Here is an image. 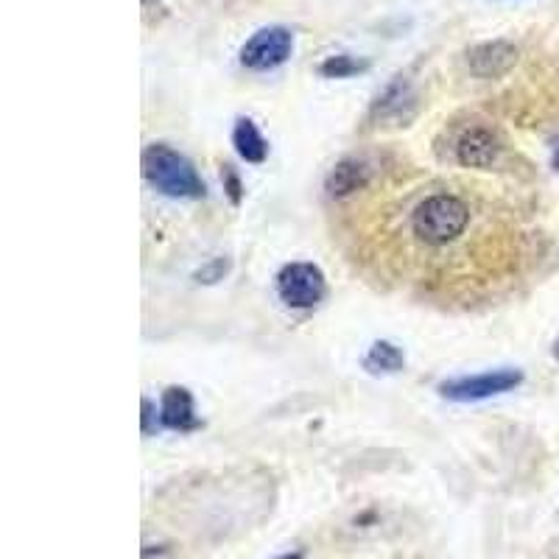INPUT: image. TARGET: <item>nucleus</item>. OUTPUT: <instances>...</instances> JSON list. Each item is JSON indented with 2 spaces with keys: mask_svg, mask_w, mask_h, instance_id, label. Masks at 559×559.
<instances>
[{
  "mask_svg": "<svg viewBox=\"0 0 559 559\" xmlns=\"http://www.w3.org/2000/svg\"><path fill=\"white\" fill-rule=\"evenodd\" d=\"M280 559H302V554H286V557H280Z\"/></svg>",
  "mask_w": 559,
  "mask_h": 559,
  "instance_id": "19",
  "label": "nucleus"
},
{
  "mask_svg": "<svg viewBox=\"0 0 559 559\" xmlns=\"http://www.w3.org/2000/svg\"><path fill=\"white\" fill-rule=\"evenodd\" d=\"M551 353H554V358H557V361H559V339L554 341V350H551Z\"/></svg>",
  "mask_w": 559,
  "mask_h": 559,
  "instance_id": "18",
  "label": "nucleus"
},
{
  "mask_svg": "<svg viewBox=\"0 0 559 559\" xmlns=\"http://www.w3.org/2000/svg\"><path fill=\"white\" fill-rule=\"evenodd\" d=\"M498 154H501V140L487 126H470V129H464L462 137L453 146L456 163L464 165V168H478V171L492 168L495 160H498Z\"/></svg>",
  "mask_w": 559,
  "mask_h": 559,
  "instance_id": "6",
  "label": "nucleus"
},
{
  "mask_svg": "<svg viewBox=\"0 0 559 559\" xmlns=\"http://www.w3.org/2000/svg\"><path fill=\"white\" fill-rule=\"evenodd\" d=\"M520 383H523L520 369H492V372H481V375H464V378L439 383V395L456 400V403H476V400L512 392Z\"/></svg>",
  "mask_w": 559,
  "mask_h": 559,
  "instance_id": "3",
  "label": "nucleus"
},
{
  "mask_svg": "<svg viewBox=\"0 0 559 559\" xmlns=\"http://www.w3.org/2000/svg\"><path fill=\"white\" fill-rule=\"evenodd\" d=\"M154 403L151 400H143V434L149 437L151 431H154Z\"/></svg>",
  "mask_w": 559,
  "mask_h": 559,
  "instance_id": "16",
  "label": "nucleus"
},
{
  "mask_svg": "<svg viewBox=\"0 0 559 559\" xmlns=\"http://www.w3.org/2000/svg\"><path fill=\"white\" fill-rule=\"evenodd\" d=\"M369 165L364 160H341L325 179V191L333 199H344V196H353L355 191H364L369 185Z\"/></svg>",
  "mask_w": 559,
  "mask_h": 559,
  "instance_id": "9",
  "label": "nucleus"
},
{
  "mask_svg": "<svg viewBox=\"0 0 559 559\" xmlns=\"http://www.w3.org/2000/svg\"><path fill=\"white\" fill-rule=\"evenodd\" d=\"M470 224V207L453 193L428 196L411 216V230L428 246H445L456 241Z\"/></svg>",
  "mask_w": 559,
  "mask_h": 559,
  "instance_id": "2",
  "label": "nucleus"
},
{
  "mask_svg": "<svg viewBox=\"0 0 559 559\" xmlns=\"http://www.w3.org/2000/svg\"><path fill=\"white\" fill-rule=\"evenodd\" d=\"M325 274L314 263H288L277 274V294L288 308L308 311L325 300Z\"/></svg>",
  "mask_w": 559,
  "mask_h": 559,
  "instance_id": "4",
  "label": "nucleus"
},
{
  "mask_svg": "<svg viewBox=\"0 0 559 559\" xmlns=\"http://www.w3.org/2000/svg\"><path fill=\"white\" fill-rule=\"evenodd\" d=\"M518 62V48L506 40H492L473 45L467 51V68L478 79H501Z\"/></svg>",
  "mask_w": 559,
  "mask_h": 559,
  "instance_id": "7",
  "label": "nucleus"
},
{
  "mask_svg": "<svg viewBox=\"0 0 559 559\" xmlns=\"http://www.w3.org/2000/svg\"><path fill=\"white\" fill-rule=\"evenodd\" d=\"M224 182H227V188H224V191L230 193L232 205H241V179L235 177V171H232L230 165L224 168Z\"/></svg>",
  "mask_w": 559,
  "mask_h": 559,
  "instance_id": "15",
  "label": "nucleus"
},
{
  "mask_svg": "<svg viewBox=\"0 0 559 559\" xmlns=\"http://www.w3.org/2000/svg\"><path fill=\"white\" fill-rule=\"evenodd\" d=\"M291 48H294V37L288 28H260L258 34L241 48V62L249 70H274L291 56Z\"/></svg>",
  "mask_w": 559,
  "mask_h": 559,
  "instance_id": "5",
  "label": "nucleus"
},
{
  "mask_svg": "<svg viewBox=\"0 0 559 559\" xmlns=\"http://www.w3.org/2000/svg\"><path fill=\"white\" fill-rule=\"evenodd\" d=\"M143 177L151 188H157L171 199H202L205 196V182L196 174L191 160L163 143H154L143 151Z\"/></svg>",
  "mask_w": 559,
  "mask_h": 559,
  "instance_id": "1",
  "label": "nucleus"
},
{
  "mask_svg": "<svg viewBox=\"0 0 559 559\" xmlns=\"http://www.w3.org/2000/svg\"><path fill=\"white\" fill-rule=\"evenodd\" d=\"M372 115L378 121H395V123H406L411 121L414 115V96L411 90L403 82H395L386 87V93L378 96L375 107H372Z\"/></svg>",
  "mask_w": 559,
  "mask_h": 559,
  "instance_id": "10",
  "label": "nucleus"
},
{
  "mask_svg": "<svg viewBox=\"0 0 559 559\" xmlns=\"http://www.w3.org/2000/svg\"><path fill=\"white\" fill-rule=\"evenodd\" d=\"M403 364H406V355L392 341H375L364 358V369H369L372 375H392V372H400Z\"/></svg>",
  "mask_w": 559,
  "mask_h": 559,
  "instance_id": "12",
  "label": "nucleus"
},
{
  "mask_svg": "<svg viewBox=\"0 0 559 559\" xmlns=\"http://www.w3.org/2000/svg\"><path fill=\"white\" fill-rule=\"evenodd\" d=\"M369 62H361V59H355V56H330L328 62H322V68L319 73L322 76H328V79H347V76H355V73H361V70H367Z\"/></svg>",
  "mask_w": 559,
  "mask_h": 559,
  "instance_id": "13",
  "label": "nucleus"
},
{
  "mask_svg": "<svg viewBox=\"0 0 559 559\" xmlns=\"http://www.w3.org/2000/svg\"><path fill=\"white\" fill-rule=\"evenodd\" d=\"M232 146L235 151L244 157L246 163L260 165L269 154V143L263 140V135L258 132V126L249 121V118H238L235 129H232Z\"/></svg>",
  "mask_w": 559,
  "mask_h": 559,
  "instance_id": "11",
  "label": "nucleus"
},
{
  "mask_svg": "<svg viewBox=\"0 0 559 559\" xmlns=\"http://www.w3.org/2000/svg\"><path fill=\"white\" fill-rule=\"evenodd\" d=\"M551 165L559 171V137L554 140V146H551Z\"/></svg>",
  "mask_w": 559,
  "mask_h": 559,
  "instance_id": "17",
  "label": "nucleus"
},
{
  "mask_svg": "<svg viewBox=\"0 0 559 559\" xmlns=\"http://www.w3.org/2000/svg\"><path fill=\"white\" fill-rule=\"evenodd\" d=\"M227 272H230V260L216 258L210 266H205L202 272H196V277H199V283H219V280H224V274Z\"/></svg>",
  "mask_w": 559,
  "mask_h": 559,
  "instance_id": "14",
  "label": "nucleus"
},
{
  "mask_svg": "<svg viewBox=\"0 0 559 559\" xmlns=\"http://www.w3.org/2000/svg\"><path fill=\"white\" fill-rule=\"evenodd\" d=\"M160 423H163L165 428H171V431H193V428H199V417H196L193 397L188 389H182V386L165 389Z\"/></svg>",
  "mask_w": 559,
  "mask_h": 559,
  "instance_id": "8",
  "label": "nucleus"
}]
</instances>
